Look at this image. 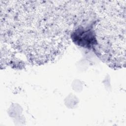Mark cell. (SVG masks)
Instances as JSON below:
<instances>
[{
	"label": "cell",
	"instance_id": "6da1fadb",
	"mask_svg": "<svg viewBox=\"0 0 126 126\" xmlns=\"http://www.w3.org/2000/svg\"><path fill=\"white\" fill-rule=\"evenodd\" d=\"M4 1L1 3L3 54L23 55L33 64L55 60L66 48L72 20L66 4L51 1Z\"/></svg>",
	"mask_w": 126,
	"mask_h": 126
},
{
	"label": "cell",
	"instance_id": "7a4b0ae2",
	"mask_svg": "<svg viewBox=\"0 0 126 126\" xmlns=\"http://www.w3.org/2000/svg\"><path fill=\"white\" fill-rule=\"evenodd\" d=\"M123 1H105L98 5L97 23L93 30L94 48L110 67L125 64L126 4Z\"/></svg>",
	"mask_w": 126,
	"mask_h": 126
}]
</instances>
